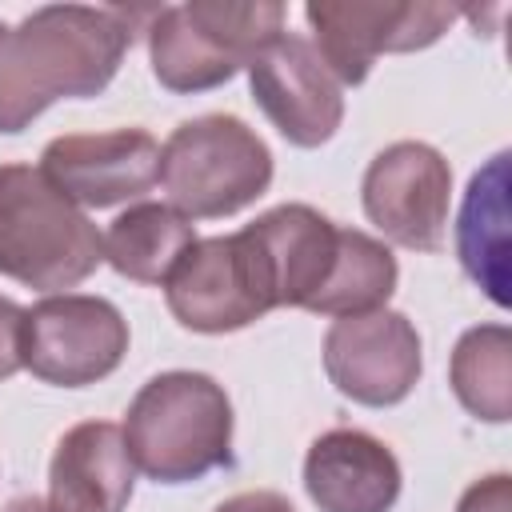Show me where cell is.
<instances>
[{
  "label": "cell",
  "mask_w": 512,
  "mask_h": 512,
  "mask_svg": "<svg viewBox=\"0 0 512 512\" xmlns=\"http://www.w3.org/2000/svg\"><path fill=\"white\" fill-rule=\"evenodd\" d=\"M324 372L340 396L364 408H392L408 400L424 372L420 332L392 308L340 316L324 332Z\"/></svg>",
  "instance_id": "30bf717a"
},
{
  "label": "cell",
  "mask_w": 512,
  "mask_h": 512,
  "mask_svg": "<svg viewBox=\"0 0 512 512\" xmlns=\"http://www.w3.org/2000/svg\"><path fill=\"white\" fill-rule=\"evenodd\" d=\"M396 280H400V268L384 240H376L360 228H340V252H336L332 276L308 312L332 316V320L376 312L396 292Z\"/></svg>",
  "instance_id": "d6986e66"
},
{
  "label": "cell",
  "mask_w": 512,
  "mask_h": 512,
  "mask_svg": "<svg viewBox=\"0 0 512 512\" xmlns=\"http://www.w3.org/2000/svg\"><path fill=\"white\" fill-rule=\"evenodd\" d=\"M4 512H48V504L40 496H16L4 504Z\"/></svg>",
  "instance_id": "603a6c76"
},
{
  "label": "cell",
  "mask_w": 512,
  "mask_h": 512,
  "mask_svg": "<svg viewBox=\"0 0 512 512\" xmlns=\"http://www.w3.org/2000/svg\"><path fill=\"white\" fill-rule=\"evenodd\" d=\"M464 8L436 0H312L304 20L316 32V52L344 84H364L380 52H420L436 44Z\"/></svg>",
  "instance_id": "8992f818"
},
{
  "label": "cell",
  "mask_w": 512,
  "mask_h": 512,
  "mask_svg": "<svg viewBox=\"0 0 512 512\" xmlns=\"http://www.w3.org/2000/svg\"><path fill=\"white\" fill-rule=\"evenodd\" d=\"M168 312L204 336L240 332L276 308L268 272L244 232L196 240L164 280Z\"/></svg>",
  "instance_id": "ba28073f"
},
{
  "label": "cell",
  "mask_w": 512,
  "mask_h": 512,
  "mask_svg": "<svg viewBox=\"0 0 512 512\" xmlns=\"http://www.w3.org/2000/svg\"><path fill=\"white\" fill-rule=\"evenodd\" d=\"M284 16L276 0H188L156 8L148 24L152 76L180 96L212 92L284 36Z\"/></svg>",
  "instance_id": "277c9868"
},
{
  "label": "cell",
  "mask_w": 512,
  "mask_h": 512,
  "mask_svg": "<svg viewBox=\"0 0 512 512\" xmlns=\"http://www.w3.org/2000/svg\"><path fill=\"white\" fill-rule=\"evenodd\" d=\"M124 440L148 480H204L216 468H232V400L208 372H160L132 396Z\"/></svg>",
  "instance_id": "7a4b0ae2"
},
{
  "label": "cell",
  "mask_w": 512,
  "mask_h": 512,
  "mask_svg": "<svg viewBox=\"0 0 512 512\" xmlns=\"http://www.w3.org/2000/svg\"><path fill=\"white\" fill-rule=\"evenodd\" d=\"M508 152H496L480 172H472L456 220V256L464 276L484 288L496 308H508Z\"/></svg>",
  "instance_id": "2e32d148"
},
{
  "label": "cell",
  "mask_w": 512,
  "mask_h": 512,
  "mask_svg": "<svg viewBox=\"0 0 512 512\" xmlns=\"http://www.w3.org/2000/svg\"><path fill=\"white\" fill-rule=\"evenodd\" d=\"M128 320L104 296L56 292L24 308V368L56 388H88L120 368Z\"/></svg>",
  "instance_id": "52a82bcc"
},
{
  "label": "cell",
  "mask_w": 512,
  "mask_h": 512,
  "mask_svg": "<svg viewBox=\"0 0 512 512\" xmlns=\"http://www.w3.org/2000/svg\"><path fill=\"white\" fill-rule=\"evenodd\" d=\"M400 484V460L364 428H332L304 456V492L320 512H388Z\"/></svg>",
  "instance_id": "5bb4252c"
},
{
  "label": "cell",
  "mask_w": 512,
  "mask_h": 512,
  "mask_svg": "<svg viewBox=\"0 0 512 512\" xmlns=\"http://www.w3.org/2000/svg\"><path fill=\"white\" fill-rule=\"evenodd\" d=\"M360 200L384 240L412 252H436L448 232L452 168L432 144L396 140L372 156L360 180Z\"/></svg>",
  "instance_id": "9c48e42d"
},
{
  "label": "cell",
  "mask_w": 512,
  "mask_h": 512,
  "mask_svg": "<svg viewBox=\"0 0 512 512\" xmlns=\"http://www.w3.org/2000/svg\"><path fill=\"white\" fill-rule=\"evenodd\" d=\"M456 512H512V476L492 472V476L476 480L472 488H464Z\"/></svg>",
  "instance_id": "44dd1931"
},
{
  "label": "cell",
  "mask_w": 512,
  "mask_h": 512,
  "mask_svg": "<svg viewBox=\"0 0 512 512\" xmlns=\"http://www.w3.org/2000/svg\"><path fill=\"white\" fill-rule=\"evenodd\" d=\"M212 512H296L288 504V496L272 492V488H256V492H236L224 504H216Z\"/></svg>",
  "instance_id": "7402d4cb"
},
{
  "label": "cell",
  "mask_w": 512,
  "mask_h": 512,
  "mask_svg": "<svg viewBox=\"0 0 512 512\" xmlns=\"http://www.w3.org/2000/svg\"><path fill=\"white\" fill-rule=\"evenodd\" d=\"M100 244H104V260L124 280L164 284L172 276V268L184 260V252L196 244V228L172 204L140 200L108 224Z\"/></svg>",
  "instance_id": "e0dca14e"
},
{
  "label": "cell",
  "mask_w": 512,
  "mask_h": 512,
  "mask_svg": "<svg viewBox=\"0 0 512 512\" xmlns=\"http://www.w3.org/2000/svg\"><path fill=\"white\" fill-rule=\"evenodd\" d=\"M248 88L272 128L296 148H320L344 120V88L304 36L272 40L248 64Z\"/></svg>",
  "instance_id": "8fae6325"
},
{
  "label": "cell",
  "mask_w": 512,
  "mask_h": 512,
  "mask_svg": "<svg viewBox=\"0 0 512 512\" xmlns=\"http://www.w3.org/2000/svg\"><path fill=\"white\" fill-rule=\"evenodd\" d=\"M136 464L124 428L84 420L56 440L48 464V512H124L132 500Z\"/></svg>",
  "instance_id": "9a60e30c"
},
{
  "label": "cell",
  "mask_w": 512,
  "mask_h": 512,
  "mask_svg": "<svg viewBox=\"0 0 512 512\" xmlns=\"http://www.w3.org/2000/svg\"><path fill=\"white\" fill-rule=\"evenodd\" d=\"M20 344H24V308L16 300L0 296V380L16 376L24 368Z\"/></svg>",
  "instance_id": "ffe728a7"
},
{
  "label": "cell",
  "mask_w": 512,
  "mask_h": 512,
  "mask_svg": "<svg viewBox=\"0 0 512 512\" xmlns=\"http://www.w3.org/2000/svg\"><path fill=\"white\" fill-rule=\"evenodd\" d=\"M156 180L180 216L220 220L268 192L272 152L240 116L208 112L164 140Z\"/></svg>",
  "instance_id": "5b68a950"
},
{
  "label": "cell",
  "mask_w": 512,
  "mask_h": 512,
  "mask_svg": "<svg viewBox=\"0 0 512 512\" xmlns=\"http://www.w3.org/2000/svg\"><path fill=\"white\" fill-rule=\"evenodd\" d=\"M104 264L96 224L40 168L0 164V276L64 292Z\"/></svg>",
  "instance_id": "3957f363"
},
{
  "label": "cell",
  "mask_w": 512,
  "mask_h": 512,
  "mask_svg": "<svg viewBox=\"0 0 512 512\" xmlns=\"http://www.w3.org/2000/svg\"><path fill=\"white\" fill-rule=\"evenodd\" d=\"M40 172L76 208H112L144 196L160 176V144L144 128L72 132L40 152Z\"/></svg>",
  "instance_id": "7c38bea8"
},
{
  "label": "cell",
  "mask_w": 512,
  "mask_h": 512,
  "mask_svg": "<svg viewBox=\"0 0 512 512\" xmlns=\"http://www.w3.org/2000/svg\"><path fill=\"white\" fill-rule=\"evenodd\" d=\"M256 248L276 308H312L332 276L340 252V228L312 204H280L240 228Z\"/></svg>",
  "instance_id": "4fadbf2b"
},
{
  "label": "cell",
  "mask_w": 512,
  "mask_h": 512,
  "mask_svg": "<svg viewBox=\"0 0 512 512\" xmlns=\"http://www.w3.org/2000/svg\"><path fill=\"white\" fill-rule=\"evenodd\" d=\"M148 12L44 4L24 20H0V132H24L56 100L100 96L132 48Z\"/></svg>",
  "instance_id": "6da1fadb"
},
{
  "label": "cell",
  "mask_w": 512,
  "mask_h": 512,
  "mask_svg": "<svg viewBox=\"0 0 512 512\" xmlns=\"http://www.w3.org/2000/svg\"><path fill=\"white\" fill-rule=\"evenodd\" d=\"M448 384L476 420L504 424L512 416V332L508 324L468 328L452 348Z\"/></svg>",
  "instance_id": "ac0fdd59"
}]
</instances>
